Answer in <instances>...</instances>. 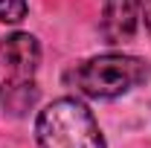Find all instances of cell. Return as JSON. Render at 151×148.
<instances>
[{"label":"cell","mask_w":151,"mask_h":148,"mask_svg":"<svg viewBox=\"0 0 151 148\" xmlns=\"http://www.w3.org/2000/svg\"><path fill=\"white\" fill-rule=\"evenodd\" d=\"M41 148H105L93 113L76 99H55L35 122Z\"/></svg>","instance_id":"cell-1"},{"label":"cell","mask_w":151,"mask_h":148,"mask_svg":"<svg viewBox=\"0 0 151 148\" xmlns=\"http://www.w3.org/2000/svg\"><path fill=\"white\" fill-rule=\"evenodd\" d=\"M145 78H148L145 61L122 55V52L96 55L70 73V81L90 99H116L122 93L134 90L137 84H142Z\"/></svg>","instance_id":"cell-2"},{"label":"cell","mask_w":151,"mask_h":148,"mask_svg":"<svg viewBox=\"0 0 151 148\" xmlns=\"http://www.w3.org/2000/svg\"><path fill=\"white\" fill-rule=\"evenodd\" d=\"M41 61V47L29 32H12L0 41V75L6 84H26L32 81Z\"/></svg>","instance_id":"cell-3"},{"label":"cell","mask_w":151,"mask_h":148,"mask_svg":"<svg viewBox=\"0 0 151 148\" xmlns=\"http://www.w3.org/2000/svg\"><path fill=\"white\" fill-rule=\"evenodd\" d=\"M139 26V3L137 0H105L102 9V35L108 44L131 41Z\"/></svg>","instance_id":"cell-4"},{"label":"cell","mask_w":151,"mask_h":148,"mask_svg":"<svg viewBox=\"0 0 151 148\" xmlns=\"http://www.w3.org/2000/svg\"><path fill=\"white\" fill-rule=\"evenodd\" d=\"M38 99L35 81H26V84H6L3 87V108L12 113H26Z\"/></svg>","instance_id":"cell-5"},{"label":"cell","mask_w":151,"mask_h":148,"mask_svg":"<svg viewBox=\"0 0 151 148\" xmlns=\"http://www.w3.org/2000/svg\"><path fill=\"white\" fill-rule=\"evenodd\" d=\"M26 0H0V20L3 23H18L26 18Z\"/></svg>","instance_id":"cell-6"},{"label":"cell","mask_w":151,"mask_h":148,"mask_svg":"<svg viewBox=\"0 0 151 148\" xmlns=\"http://www.w3.org/2000/svg\"><path fill=\"white\" fill-rule=\"evenodd\" d=\"M139 3V18H145V26L151 29V0H137Z\"/></svg>","instance_id":"cell-7"}]
</instances>
